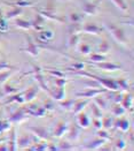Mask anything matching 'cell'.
<instances>
[{
  "instance_id": "5b68a950",
  "label": "cell",
  "mask_w": 134,
  "mask_h": 151,
  "mask_svg": "<svg viewBox=\"0 0 134 151\" xmlns=\"http://www.w3.org/2000/svg\"><path fill=\"white\" fill-rule=\"evenodd\" d=\"M29 129L32 132V133H35L38 137H40V139H49V135H48V132L44 128V127H39V126H36V127H29Z\"/></svg>"
},
{
  "instance_id": "9a60e30c",
  "label": "cell",
  "mask_w": 134,
  "mask_h": 151,
  "mask_svg": "<svg viewBox=\"0 0 134 151\" xmlns=\"http://www.w3.org/2000/svg\"><path fill=\"white\" fill-rule=\"evenodd\" d=\"M83 12L85 14H89V15H94L95 13L98 12V8L95 5L93 4H85L83 7Z\"/></svg>"
},
{
  "instance_id": "cb8c5ba5",
  "label": "cell",
  "mask_w": 134,
  "mask_h": 151,
  "mask_svg": "<svg viewBox=\"0 0 134 151\" xmlns=\"http://www.w3.org/2000/svg\"><path fill=\"white\" fill-rule=\"evenodd\" d=\"M9 147H8V150L11 151H14L16 150V135H15V129H13L12 130V134H11V142H9Z\"/></svg>"
},
{
  "instance_id": "603a6c76",
  "label": "cell",
  "mask_w": 134,
  "mask_h": 151,
  "mask_svg": "<svg viewBox=\"0 0 134 151\" xmlns=\"http://www.w3.org/2000/svg\"><path fill=\"white\" fill-rule=\"evenodd\" d=\"M107 58L104 55H102L101 53H94L91 55V61L92 63H101V61H104Z\"/></svg>"
},
{
  "instance_id": "74e56055",
  "label": "cell",
  "mask_w": 134,
  "mask_h": 151,
  "mask_svg": "<svg viewBox=\"0 0 134 151\" xmlns=\"http://www.w3.org/2000/svg\"><path fill=\"white\" fill-rule=\"evenodd\" d=\"M67 83V80H63V77H57L56 81H55V84L57 87H64Z\"/></svg>"
},
{
  "instance_id": "2e32d148",
  "label": "cell",
  "mask_w": 134,
  "mask_h": 151,
  "mask_svg": "<svg viewBox=\"0 0 134 151\" xmlns=\"http://www.w3.org/2000/svg\"><path fill=\"white\" fill-rule=\"evenodd\" d=\"M115 125H116V127H118L119 129H122L123 132H127L128 128H130V124H128V121L126 119H118Z\"/></svg>"
},
{
  "instance_id": "f546056e",
  "label": "cell",
  "mask_w": 134,
  "mask_h": 151,
  "mask_svg": "<svg viewBox=\"0 0 134 151\" xmlns=\"http://www.w3.org/2000/svg\"><path fill=\"white\" fill-rule=\"evenodd\" d=\"M112 126H113V124H112V119L111 118H104L102 120V127H104L106 129H108V128Z\"/></svg>"
},
{
  "instance_id": "ab89813d",
  "label": "cell",
  "mask_w": 134,
  "mask_h": 151,
  "mask_svg": "<svg viewBox=\"0 0 134 151\" xmlns=\"http://www.w3.org/2000/svg\"><path fill=\"white\" fill-rule=\"evenodd\" d=\"M125 145H126V143H125V141H123V139H119V141H117V143H116V149H118V150H122L125 148Z\"/></svg>"
},
{
  "instance_id": "f1b7e54d",
  "label": "cell",
  "mask_w": 134,
  "mask_h": 151,
  "mask_svg": "<svg viewBox=\"0 0 134 151\" xmlns=\"http://www.w3.org/2000/svg\"><path fill=\"white\" fill-rule=\"evenodd\" d=\"M112 2H113L117 7H119L122 11H126V9H127V6H126V4H125L124 0H112Z\"/></svg>"
},
{
  "instance_id": "ffe728a7",
  "label": "cell",
  "mask_w": 134,
  "mask_h": 151,
  "mask_svg": "<svg viewBox=\"0 0 134 151\" xmlns=\"http://www.w3.org/2000/svg\"><path fill=\"white\" fill-rule=\"evenodd\" d=\"M91 106H92V113H93V116L96 118V119H101V118H102V113H101V111H100V107H99L95 103H92Z\"/></svg>"
},
{
  "instance_id": "484cf974",
  "label": "cell",
  "mask_w": 134,
  "mask_h": 151,
  "mask_svg": "<svg viewBox=\"0 0 134 151\" xmlns=\"http://www.w3.org/2000/svg\"><path fill=\"white\" fill-rule=\"evenodd\" d=\"M110 50V45L108 42H106V40H103L101 44H100V46H99V53H107V52H109Z\"/></svg>"
},
{
  "instance_id": "f6af8a7d",
  "label": "cell",
  "mask_w": 134,
  "mask_h": 151,
  "mask_svg": "<svg viewBox=\"0 0 134 151\" xmlns=\"http://www.w3.org/2000/svg\"><path fill=\"white\" fill-rule=\"evenodd\" d=\"M93 125H94L95 128L100 129V128L102 127V121H100V119H96V118H95V119L93 120Z\"/></svg>"
},
{
  "instance_id": "d6a6232c",
  "label": "cell",
  "mask_w": 134,
  "mask_h": 151,
  "mask_svg": "<svg viewBox=\"0 0 134 151\" xmlns=\"http://www.w3.org/2000/svg\"><path fill=\"white\" fill-rule=\"evenodd\" d=\"M43 22H44V20H43V17L40 16V15H37V21L35 20V24H33V27L35 28H37V29H41L43 28Z\"/></svg>"
},
{
  "instance_id": "8d00e7d4",
  "label": "cell",
  "mask_w": 134,
  "mask_h": 151,
  "mask_svg": "<svg viewBox=\"0 0 134 151\" xmlns=\"http://www.w3.org/2000/svg\"><path fill=\"white\" fill-rule=\"evenodd\" d=\"M70 20L72 21L73 23H77V22L82 21V16H80L79 14H71V15H70Z\"/></svg>"
},
{
  "instance_id": "ba28073f",
  "label": "cell",
  "mask_w": 134,
  "mask_h": 151,
  "mask_svg": "<svg viewBox=\"0 0 134 151\" xmlns=\"http://www.w3.org/2000/svg\"><path fill=\"white\" fill-rule=\"evenodd\" d=\"M38 93V88H30L25 91L24 93V101H31L35 99Z\"/></svg>"
},
{
  "instance_id": "b9f144b4",
  "label": "cell",
  "mask_w": 134,
  "mask_h": 151,
  "mask_svg": "<svg viewBox=\"0 0 134 151\" xmlns=\"http://www.w3.org/2000/svg\"><path fill=\"white\" fill-rule=\"evenodd\" d=\"M98 135L101 137V139H109V135H108V133H107V132H104V130H99Z\"/></svg>"
},
{
  "instance_id": "4fadbf2b",
  "label": "cell",
  "mask_w": 134,
  "mask_h": 151,
  "mask_svg": "<svg viewBox=\"0 0 134 151\" xmlns=\"http://www.w3.org/2000/svg\"><path fill=\"white\" fill-rule=\"evenodd\" d=\"M121 105H122L125 110H127V109H132V95L128 93V95L124 96V97L122 98V101H121Z\"/></svg>"
},
{
  "instance_id": "8992f818",
  "label": "cell",
  "mask_w": 134,
  "mask_h": 151,
  "mask_svg": "<svg viewBox=\"0 0 134 151\" xmlns=\"http://www.w3.org/2000/svg\"><path fill=\"white\" fill-rule=\"evenodd\" d=\"M26 118H28V111H24L23 109H20L16 113H14L9 118V121L11 122H20V121H23Z\"/></svg>"
},
{
  "instance_id": "bcb514c9",
  "label": "cell",
  "mask_w": 134,
  "mask_h": 151,
  "mask_svg": "<svg viewBox=\"0 0 134 151\" xmlns=\"http://www.w3.org/2000/svg\"><path fill=\"white\" fill-rule=\"evenodd\" d=\"M72 67L74 68V69H77V70H82L83 68H84V63H73Z\"/></svg>"
},
{
  "instance_id": "4316f807",
  "label": "cell",
  "mask_w": 134,
  "mask_h": 151,
  "mask_svg": "<svg viewBox=\"0 0 134 151\" xmlns=\"http://www.w3.org/2000/svg\"><path fill=\"white\" fill-rule=\"evenodd\" d=\"M12 101H18V103H21V104L24 103V98L22 97V92H20V93H17V95H15V96L11 97L6 103H12Z\"/></svg>"
},
{
  "instance_id": "5bb4252c",
  "label": "cell",
  "mask_w": 134,
  "mask_h": 151,
  "mask_svg": "<svg viewBox=\"0 0 134 151\" xmlns=\"http://www.w3.org/2000/svg\"><path fill=\"white\" fill-rule=\"evenodd\" d=\"M78 124H79V126L83 127V128L88 127V125H89V119H88V116H87L85 113L79 112V115H78Z\"/></svg>"
},
{
  "instance_id": "6da1fadb",
  "label": "cell",
  "mask_w": 134,
  "mask_h": 151,
  "mask_svg": "<svg viewBox=\"0 0 134 151\" xmlns=\"http://www.w3.org/2000/svg\"><path fill=\"white\" fill-rule=\"evenodd\" d=\"M76 74L78 75H83L87 76L89 78H94L96 82L101 83L106 89H109V90H118V84L116 82V80H112V78H106V77H101L98 75H93V74H89V73H84V72H79L77 70Z\"/></svg>"
},
{
  "instance_id": "c3c4849f",
  "label": "cell",
  "mask_w": 134,
  "mask_h": 151,
  "mask_svg": "<svg viewBox=\"0 0 134 151\" xmlns=\"http://www.w3.org/2000/svg\"><path fill=\"white\" fill-rule=\"evenodd\" d=\"M0 150H8V147H6V145H1V147H0Z\"/></svg>"
},
{
  "instance_id": "ac0fdd59",
  "label": "cell",
  "mask_w": 134,
  "mask_h": 151,
  "mask_svg": "<svg viewBox=\"0 0 134 151\" xmlns=\"http://www.w3.org/2000/svg\"><path fill=\"white\" fill-rule=\"evenodd\" d=\"M50 95L53 96L54 99H57V101L63 99L64 98V87H57V90L54 92H50Z\"/></svg>"
},
{
  "instance_id": "44dd1931",
  "label": "cell",
  "mask_w": 134,
  "mask_h": 151,
  "mask_svg": "<svg viewBox=\"0 0 134 151\" xmlns=\"http://www.w3.org/2000/svg\"><path fill=\"white\" fill-rule=\"evenodd\" d=\"M22 13V9L21 8H14V9H12L11 12H8L7 14H6V16H5V19L6 20H9V19H13V17H16L18 14H21Z\"/></svg>"
},
{
  "instance_id": "4dcf8cb0",
  "label": "cell",
  "mask_w": 134,
  "mask_h": 151,
  "mask_svg": "<svg viewBox=\"0 0 134 151\" xmlns=\"http://www.w3.org/2000/svg\"><path fill=\"white\" fill-rule=\"evenodd\" d=\"M13 72H6V70H2V72H0V82H5L6 80H8V77L11 76Z\"/></svg>"
},
{
  "instance_id": "83f0119b",
  "label": "cell",
  "mask_w": 134,
  "mask_h": 151,
  "mask_svg": "<svg viewBox=\"0 0 134 151\" xmlns=\"http://www.w3.org/2000/svg\"><path fill=\"white\" fill-rule=\"evenodd\" d=\"M116 82H117V84H118V89H122V90H127L128 89V83H127V81L126 80H116Z\"/></svg>"
},
{
  "instance_id": "d4e9b609",
  "label": "cell",
  "mask_w": 134,
  "mask_h": 151,
  "mask_svg": "<svg viewBox=\"0 0 134 151\" xmlns=\"http://www.w3.org/2000/svg\"><path fill=\"white\" fill-rule=\"evenodd\" d=\"M94 103L98 105L99 107H101V109H103V110H106L107 106H108V101H106L103 97H98V98H95Z\"/></svg>"
},
{
  "instance_id": "9c48e42d",
  "label": "cell",
  "mask_w": 134,
  "mask_h": 151,
  "mask_svg": "<svg viewBox=\"0 0 134 151\" xmlns=\"http://www.w3.org/2000/svg\"><path fill=\"white\" fill-rule=\"evenodd\" d=\"M89 103V99H86V101H77V103H74L73 104V113L74 114H78L79 112H82L84 109H85V106Z\"/></svg>"
},
{
  "instance_id": "681fc988",
  "label": "cell",
  "mask_w": 134,
  "mask_h": 151,
  "mask_svg": "<svg viewBox=\"0 0 134 151\" xmlns=\"http://www.w3.org/2000/svg\"><path fill=\"white\" fill-rule=\"evenodd\" d=\"M5 139H0V143H2V142H4Z\"/></svg>"
},
{
  "instance_id": "7bdbcfd3",
  "label": "cell",
  "mask_w": 134,
  "mask_h": 151,
  "mask_svg": "<svg viewBox=\"0 0 134 151\" xmlns=\"http://www.w3.org/2000/svg\"><path fill=\"white\" fill-rule=\"evenodd\" d=\"M85 86L86 87H95V88H99V82H96L95 80L94 81H86L85 82Z\"/></svg>"
},
{
  "instance_id": "52a82bcc",
  "label": "cell",
  "mask_w": 134,
  "mask_h": 151,
  "mask_svg": "<svg viewBox=\"0 0 134 151\" xmlns=\"http://www.w3.org/2000/svg\"><path fill=\"white\" fill-rule=\"evenodd\" d=\"M83 31L84 32H87V34H93V35H100L101 34V28L98 27L95 23H87V24L84 25L83 28Z\"/></svg>"
},
{
  "instance_id": "7c38bea8",
  "label": "cell",
  "mask_w": 134,
  "mask_h": 151,
  "mask_svg": "<svg viewBox=\"0 0 134 151\" xmlns=\"http://www.w3.org/2000/svg\"><path fill=\"white\" fill-rule=\"evenodd\" d=\"M25 51H26L28 53H30L31 55H37V54H38V47H37L36 44H35L30 38H28V46H26Z\"/></svg>"
},
{
  "instance_id": "60d3db41",
  "label": "cell",
  "mask_w": 134,
  "mask_h": 151,
  "mask_svg": "<svg viewBox=\"0 0 134 151\" xmlns=\"http://www.w3.org/2000/svg\"><path fill=\"white\" fill-rule=\"evenodd\" d=\"M77 135H78V129L76 128V127H72V130H71V133H70V135H69V137L72 139H77Z\"/></svg>"
},
{
  "instance_id": "e0dca14e",
  "label": "cell",
  "mask_w": 134,
  "mask_h": 151,
  "mask_svg": "<svg viewBox=\"0 0 134 151\" xmlns=\"http://www.w3.org/2000/svg\"><path fill=\"white\" fill-rule=\"evenodd\" d=\"M104 142H106V139H95V141H93L92 143H89V144L85 145V149H91V150H93V149H98V148H100Z\"/></svg>"
},
{
  "instance_id": "7dc6e473",
  "label": "cell",
  "mask_w": 134,
  "mask_h": 151,
  "mask_svg": "<svg viewBox=\"0 0 134 151\" xmlns=\"http://www.w3.org/2000/svg\"><path fill=\"white\" fill-rule=\"evenodd\" d=\"M43 34H44V36H45V37L47 38V39H50V38L53 37V32H50V31H44V32H43Z\"/></svg>"
},
{
  "instance_id": "30bf717a",
  "label": "cell",
  "mask_w": 134,
  "mask_h": 151,
  "mask_svg": "<svg viewBox=\"0 0 134 151\" xmlns=\"http://www.w3.org/2000/svg\"><path fill=\"white\" fill-rule=\"evenodd\" d=\"M67 129H68V125L65 124V122H59L57 124V126L55 128V130H54V135L55 136H62L65 132H67Z\"/></svg>"
},
{
  "instance_id": "f35d334b",
  "label": "cell",
  "mask_w": 134,
  "mask_h": 151,
  "mask_svg": "<svg viewBox=\"0 0 134 151\" xmlns=\"http://www.w3.org/2000/svg\"><path fill=\"white\" fill-rule=\"evenodd\" d=\"M5 92L6 93H15V92H17V90L15 88H13L11 86H8V84H6L5 86Z\"/></svg>"
},
{
  "instance_id": "8fae6325",
  "label": "cell",
  "mask_w": 134,
  "mask_h": 151,
  "mask_svg": "<svg viewBox=\"0 0 134 151\" xmlns=\"http://www.w3.org/2000/svg\"><path fill=\"white\" fill-rule=\"evenodd\" d=\"M31 143H32V139H31L30 136H26V135L21 136V137L18 139V148H20V149H24L26 147H29Z\"/></svg>"
},
{
  "instance_id": "ee69618b",
  "label": "cell",
  "mask_w": 134,
  "mask_h": 151,
  "mask_svg": "<svg viewBox=\"0 0 134 151\" xmlns=\"http://www.w3.org/2000/svg\"><path fill=\"white\" fill-rule=\"evenodd\" d=\"M6 69H14V68H13V67H11L9 65H7V63H0V72L6 70Z\"/></svg>"
},
{
  "instance_id": "836d02e7",
  "label": "cell",
  "mask_w": 134,
  "mask_h": 151,
  "mask_svg": "<svg viewBox=\"0 0 134 151\" xmlns=\"http://www.w3.org/2000/svg\"><path fill=\"white\" fill-rule=\"evenodd\" d=\"M8 29V24L6 22V19L1 17L0 19V31H6Z\"/></svg>"
},
{
  "instance_id": "d590c367",
  "label": "cell",
  "mask_w": 134,
  "mask_h": 151,
  "mask_svg": "<svg viewBox=\"0 0 134 151\" xmlns=\"http://www.w3.org/2000/svg\"><path fill=\"white\" fill-rule=\"evenodd\" d=\"M57 149H60V150H70V149H72V145L69 144V143H67V142H62L61 145Z\"/></svg>"
},
{
  "instance_id": "7a4b0ae2",
  "label": "cell",
  "mask_w": 134,
  "mask_h": 151,
  "mask_svg": "<svg viewBox=\"0 0 134 151\" xmlns=\"http://www.w3.org/2000/svg\"><path fill=\"white\" fill-rule=\"evenodd\" d=\"M106 27L108 28L110 34L112 35V37L115 38L117 42H119V43H122V44H125V43H126L127 38H126V36H125V34H124V31H123L122 29H119L118 27H116L113 23H110V22L109 23H106Z\"/></svg>"
},
{
  "instance_id": "e575fe53",
  "label": "cell",
  "mask_w": 134,
  "mask_h": 151,
  "mask_svg": "<svg viewBox=\"0 0 134 151\" xmlns=\"http://www.w3.org/2000/svg\"><path fill=\"white\" fill-rule=\"evenodd\" d=\"M80 52H82L83 54H88V53L91 52V46L87 45V44H82V46H80Z\"/></svg>"
},
{
  "instance_id": "f907efd6",
  "label": "cell",
  "mask_w": 134,
  "mask_h": 151,
  "mask_svg": "<svg viewBox=\"0 0 134 151\" xmlns=\"http://www.w3.org/2000/svg\"><path fill=\"white\" fill-rule=\"evenodd\" d=\"M2 17V13H1V9H0V19Z\"/></svg>"
},
{
  "instance_id": "1f68e13d",
  "label": "cell",
  "mask_w": 134,
  "mask_h": 151,
  "mask_svg": "<svg viewBox=\"0 0 134 151\" xmlns=\"http://www.w3.org/2000/svg\"><path fill=\"white\" fill-rule=\"evenodd\" d=\"M73 104H74V101H73L72 99H70V101H63V103H61L60 105H61L62 107H64L65 110H71V109L73 107Z\"/></svg>"
},
{
  "instance_id": "d6986e66",
  "label": "cell",
  "mask_w": 134,
  "mask_h": 151,
  "mask_svg": "<svg viewBox=\"0 0 134 151\" xmlns=\"http://www.w3.org/2000/svg\"><path fill=\"white\" fill-rule=\"evenodd\" d=\"M111 112L113 115H116V116H119V115H122V114L125 113V109L123 107L121 104H116L112 109H111Z\"/></svg>"
},
{
  "instance_id": "7402d4cb",
  "label": "cell",
  "mask_w": 134,
  "mask_h": 151,
  "mask_svg": "<svg viewBox=\"0 0 134 151\" xmlns=\"http://www.w3.org/2000/svg\"><path fill=\"white\" fill-rule=\"evenodd\" d=\"M16 24H17V27H20L22 29H30L31 28V23L23 20V19H16Z\"/></svg>"
},
{
  "instance_id": "277c9868",
  "label": "cell",
  "mask_w": 134,
  "mask_h": 151,
  "mask_svg": "<svg viewBox=\"0 0 134 151\" xmlns=\"http://www.w3.org/2000/svg\"><path fill=\"white\" fill-rule=\"evenodd\" d=\"M106 91H107L106 89H88L84 92H78L76 96L77 97H85V98H94L96 95L106 92Z\"/></svg>"
},
{
  "instance_id": "3957f363",
  "label": "cell",
  "mask_w": 134,
  "mask_h": 151,
  "mask_svg": "<svg viewBox=\"0 0 134 151\" xmlns=\"http://www.w3.org/2000/svg\"><path fill=\"white\" fill-rule=\"evenodd\" d=\"M94 66L98 67V68H101L103 70H109V72H113V70H118L121 69V66L116 65V63H109V61H101V63H94Z\"/></svg>"
}]
</instances>
